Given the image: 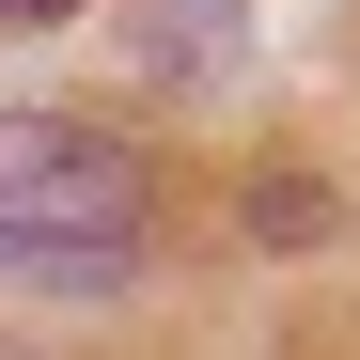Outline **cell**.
<instances>
[{
  "label": "cell",
  "mask_w": 360,
  "mask_h": 360,
  "mask_svg": "<svg viewBox=\"0 0 360 360\" xmlns=\"http://www.w3.org/2000/svg\"><path fill=\"white\" fill-rule=\"evenodd\" d=\"M0 16H16V32H47V16H79V0H0Z\"/></svg>",
  "instance_id": "obj_2"
},
{
  "label": "cell",
  "mask_w": 360,
  "mask_h": 360,
  "mask_svg": "<svg viewBox=\"0 0 360 360\" xmlns=\"http://www.w3.org/2000/svg\"><path fill=\"white\" fill-rule=\"evenodd\" d=\"M0 251L63 266V282H126L141 251V157L79 126V110H0Z\"/></svg>",
  "instance_id": "obj_1"
}]
</instances>
